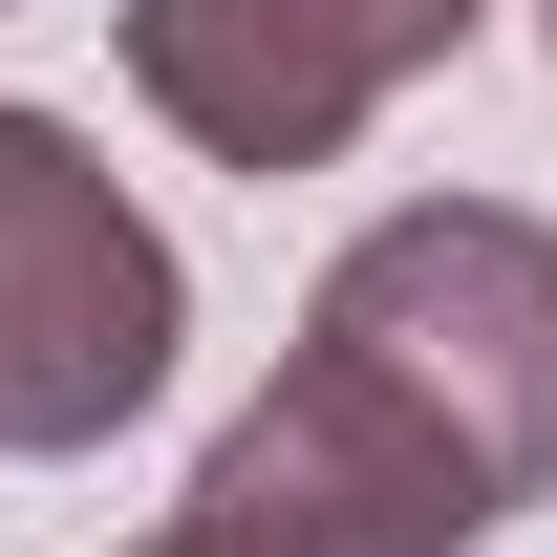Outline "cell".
<instances>
[{
	"mask_svg": "<svg viewBox=\"0 0 557 557\" xmlns=\"http://www.w3.org/2000/svg\"><path fill=\"white\" fill-rule=\"evenodd\" d=\"M472 22L493 0H129V86H150L172 150L278 194V172L364 150V108H408Z\"/></svg>",
	"mask_w": 557,
	"mask_h": 557,
	"instance_id": "obj_4",
	"label": "cell"
},
{
	"mask_svg": "<svg viewBox=\"0 0 557 557\" xmlns=\"http://www.w3.org/2000/svg\"><path fill=\"white\" fill-rule=\"evenodd\" d=\"M172 344H194L172 236L86 172V129L0 108V450H108L172 386Z\"/></svg>",
	"mask_w": 557,
	"mask_h": 557,
	"instance_id": "obj_2",
	"label": "cell"
},
{
	"mask_svg": "<svg viewBox=\"0 0 557 557\" xmlns=\"http://www.w3.org/2000/svg\"><path fill=\"white\" fill-rule=\"evenodd\" d=\"M129 557H214V536H129Z\"/></svg>",
	"mask_w": 557,
	"mask_h": 557,
	"instance_id": "obj_5",
	"label": "cell"
},
{
	"mask_svg": "<svg viewBox=\"0 0 557 557\" xmlns=\"http://www.w3.org/2000/svg\"><path fill=\"white\" fill-rule=\"evenodd\" d=\"M300 344L386 364V386H408L515 515L557 493V236H536V214H493V194L364 214L344 258H322V300H300Z\"/></svg>",
	"mask_w": 557,
	"mask_h": 557,
	"instance_id": "obj_1",
	"label": "cell"
},
{
	"mask_svg": "<svg viewBox=\"0 0 557 557\" xmlns=\"http://www.w3.org/2000/svg\"><path fill=\"white\" fill-rule=\"evenodd\" d=\"M493 515H515V493H493L386 364L278 344V386L194 450V515H172V536H214V557H472Z\"/></svg>",
	"mask_w": 557,
	"mask_h": 557,
	"instance_id": "obj_3",
	"label": "cell"
}]
</instances>
